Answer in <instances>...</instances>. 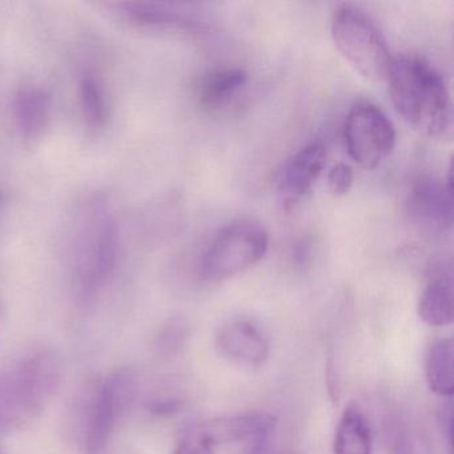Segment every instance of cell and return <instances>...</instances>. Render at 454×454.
Wrapping results in <instances>:
<instances>
[{"label": "cell", "mask_w": 454, "mask_h": 454, "mask_svg": "<svg viewBox=\"0 0 454 454\" xmlns=\"http://www.w3.org/2000/svg\"><path fill=\"white\" fill-rule=\"evenodd\" d=\"M326 182H328L329 191L334 196H344L352 190L353 183H355V174H353L350 166L339 163L332 167L328 177H326Z\"/></svg>", "instance_id": "d6986e66"}, {"label": "cell", "mask_w": 454, "mask_h": 454, "mask_svg": "<svg viewBox=\"0 0 454 454\" xmlns=\"http://www.w3.org/2000/svg\"><path fill=\"white\" fill-rule=\"evenodd\" d=\"M395 127L381 108L369 102L352 106L345 118L344 140L356 164L376 169L395 150Z\"/></svg>", "instance_id": "5b68a950"}, {"label": "cell", "mask_w": 454, "mask_h": 454, "mask_svg": "<svg viewBox=\"0 0 454 454\" xmlns=\"http://www.w3.org/2000/svg\"><path fill=\"white\" fill-rule=\"evenodd\" d=\"M134 395V380L127 371L108 377L100 389L90 417L86 454H105L116 419L129 406Z\"/></svg>", "instance_id": "52a82bcc"}, {"label": "cell", "mask_w": 454, "mask_h": 454, "mask_svg": "<svg viewBox=\"0 0 454 454\" xmlns=\"http://www.w3.org/2000/svg\"><path fill=\"white\" fill-rule=\"evenodd\" d=\"M417 310L419 318L434 328L453 323V278L450 268H443L430 278L419 297Z\"/></svg>", "instance_id": "7c38bea8"}, {"label": "cell", "mask_w": 454, "mask_h": 454, "mask_svg": "<svg viewBox=\"0 0 454 454\" xmlns=\"http://www.w3.org/2000/svg\"><path fill=\"white\" fill-rule=\"evenodd\" d=\"M215 449L209 446L195 430L185 435L179 443L175 454H214Z\"/></svg>", "instance_id": "44dd1931"}, {"label": "cell", "mask_w": 454, "mask_h": 454, "mask_svg": "<svg viewBox=\"0 0 454 454\" xmlns=\"http://www.w3.org/2000/svg\"><path fill=\"white\" fill-rule=\"evenodd\" d=\"M398 115L421 134L442 137L451 121V103L442 76L419 58L393 59L387 79Z\"/></svg>", "instance_id": "6da1fadb"}, {"label": "cell", "mask_w": 454, "mask_h": 454, "mask_svg": "<svg viewBox=\"0 0 454 454\" xmlns=\"http://www.w3.org/2000/svg\"><path fill=\"white\" fill-rule=\"evenodd\" d=\"M187 331L182 323H171L160 332L158 337V349L164 355L176 352L184 342Z\"/></svg>", "instance_id": "ffe728a7"}, {"label": "cell", "mask_w": 454, "mask_h": 454, "mask_svg": "<svg viewBox=\"0 0 454 454\" xmlns=\"http://www.w3.org/2000/svg\"><path fill=\"white\" fill-rule=\"evenodd\" d=\"M217 352L225 360L247 368H260L270 357V341L259 326L248 320H231L217 329Z\"/></svg>", "instance_id": "ba28073f"}, {"label": "cell", "mask_w": 454, "mask_h": 454, "mask_svg": "<svg viewBox=\"0 0 454 454\" xmlns=\"http://www.w3.org/2000/svg\"><path fill=\"white\" fill-rule=\"evenodd\" d=\"M409 207L414 217L435 227L451 224V183H441L432 177H422L414 184L409 198Z\"/></svg>", "instance_id": "8fae6325"}, {"label": "cell", "mask_w": 454, "mask_h": 454, "mask_svg": "<svg viewBox=\"0 0 454 454\" xmlns=\"http://www.w3.org/2000/svg\"><path fill=\"white\" fill-rule=\"evenodd\" d=\"M372 450L373 438L368 419L357 403H349L334 433V454H372Z\"/></svg>", "instance_id": "5bb4252c"}, {"label": "cell", "mask_w": 454, "mask_h": 454, "mask_svg": "<svg viewBox=\"0 0 454 454\" xmlns=\"http://www.w3.org/2000/svg\"><path fill=\"white\" fill-rule=\"evenodd\" d=\"M427 387L440 397H450L454 392V344L451 339L433 342L425 364Z\"/></svg>", "instance_id": "2e32d148"}, {"label": "cell", "mask_w": 454, "mask_h": 454, "mask_svg": "<svg viewBox=\"0 0 454 454\" xmlns=\"http://www.w3.org/2000/svg\"><path fill=\"white\" fill-rule=\"evenodd\" d=\"M270 246L267 231L252 220L228 224L216 233L201 256L200 273L206 280L233 278L264 259Z\"/></svg>", "instance_id": "3957f363"}, {"label": "cell", "mask_w": 454, "mask_h": 454, "mask_svg": "<svg viewBox=\"0 0 454 454\" xmlns=\"http://www.w3.org/2000/svg\"><path fill=\"white\" fill-rule=\"evenodd\" d=\"M82 111L90 126L102 127L107 121V99L105 89L95 76L86 75L81 83Z\"/></svg>", "instance_id": "ac0fdd59"}, {"label": "cell", "mask_w": 454, "mask_h": 454, "mask_svg": "<svg viewBox=\"0 0 454 454\" xmlns=\"http://www.w3.org/2000/svg\"><path fill=\"white\" fill-rule=\"evenodd\" d=\"M58 380V364L51 355L30 356L17 369L0 377V419L20 421L42 409Z\"/></svg>", "instance_id": "277c9868"}, {"label": "cell", "mask_w": 454, "mask_h": 454, "mask_svg": "<svg viewBox=\"0 0 454 454\" xmlns=\"http://www.w3.org/2000/svg\"><path fill=\"white\" fill-rule=\"evenodd\" d=\"M127 12L134 22L147 27L179 31H200L204 27L203 23L161 6H135Z\"/></svg>", "instance_id": "e0dca14e"}, {"label": "cell", "mask_w": 454, "mask_h": 454, "mask_svg": "<svg viewBox=\"0 0 454 454\" xmlns=\"http://www.w3.org/2000/svg\"><path fill=\"white\" fill-rule=\"evenodd\" d=\"M334 46L364 78L385 81L393 58L379 26L371 17L344 4L334 12L331 22Z\"/></svg>", "instance_id": "7a4b0ae2"}, {"label": "cell", "mask_w": 454, "mask_h": 454, "mask_svg": "<svg viewBox=\"0 0 454 454\" xmlns=\"http://www.w3.org/2000/svg\"><path fill=\"white\" fill-rule=\"evenodd\" d=\"M14 113L22 137L27 140L36 139L49 121V97L38 87H26L15 98Z\"/></svg>", "instance_id": "9a60e30c"}, {"label": "cell", "mask_w": 454, "mask_h": 454, "mask_svg": "<svg viewBox=\"0 0 454 454\" xmlns=\"http://www.w3.org/2000/svg\"><path fill=\"white\" fill-rule=\"evenodd\" d=\"M248 79V73L240 67L215 68L199 82V102L204 107H223L247 86Z\"/></svg>", "instance_id": "4fadbf2b"}, {"label": "cell", "mask_w": 454, "mask_h": 454, "mask_svg": "<svg viewBox=\"0 0 454 454\" xmlns=\"http://www.w3.org/2000/svg\"><path fill=\"white\" fill-rule=\"evenodd\" d=\"M326 164V150L320 142H312L289 156L280 176V192L286 200L296 201L312 190Z\"/></svg>", "instance_id": "30bf717a"}, {"label": "cell", "mask_w": 454, "mask_h": 454, "mask_svg": "<svg viewBox=\"0 0 454 454\" xmlns=\"http://www.w3.org/2000/svg\"><path fill=\"white\" fill-rule=\"evenodd\" d=\"M273 422L275 419L270 414L249 413L208 419L193 430L215 449L241 441L262 440L272 429Z\"/></svg>", "instance_id": "9c48e42d"}, {"label": "cell", "mask_w": 454, "mask_h": 454, "mask_svg": "<svg viewBox=\"0 0 454 454\" xmlns=\"http://www.w3.org/2000/svg\"><path fill=\"white\" fill-rule=\"evenodd\" d=\"M94 224L87 231L79 254L78 278L83 294L97 291L113 270L118 236L115 222L108 215L98 212Z\"/></svg>", "instance_id": "8992f818"}]
</instances>
